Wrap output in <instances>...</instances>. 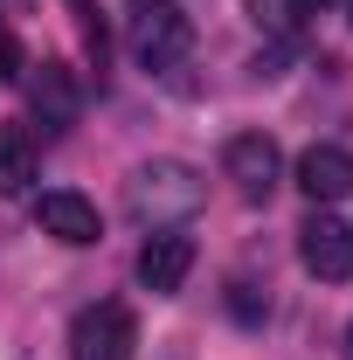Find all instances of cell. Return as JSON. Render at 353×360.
<instances>
[{
	"label": "cell",
	"mask_w": 353,
	"mask_h": 360,
	"mask_svg": "<svg viewBox=\"0 0 353 360\" xmlns=\"http://www.w3.org/2000/svg\"><path fill=\"white\" fill-rule=\"evenodd\" d=\"M284 7H291V14H298V21H312V14H333V7H340V0H284Z\"/></svg>",
	"instance_id": "obj_13"
},
{
	"label": "cell",
	"mask_w": 353,
	"mask_h": 360,
	"mask_svg": "<svg viewBox=\"0 0 353 360\" xmlns=\"http://www.w3.org/2000/svg\"><path fill=\"white\" fill-rule=\"evenodd\" d=\"M28 111L42 118L49 139H63L70 125H77V111H84V90H77V77L63 70V63H35V77H28Z\"/></svg>",
	"instance_id": "obj_6"
},
{
	"label": "cell",
	"mask_w": 353,
	"mask_h": 360,
	"mask_svg": "<svg viewBox=\"0 0 353 360\" xmlns=\"http://www.w3.org/2000/svg\"><path fill=\"white\" fill-rule=\"evenodd\" d=\"M222 174L236 180L243 201H270L277 180H284V153H277L270 132H236L229 146H222Z\"/></svg>",
	"instance_id": "obj_3"
},
{
	"label": "cell",
	"mask_w": 353,
	"mask_h": 360,
	"mask_svg": "<svg viewBox=\"0 0 353 360\" xmlns=\"http://www.w3.org/2000/svg\"><path fill=\"white\" fill-rule=\"evenodd\" d=\"M229 312L243 319V326H257V319H270V298H257L250 284H236V291H229Z\"/></svg>",
	"instance_id": "obj_12"
},
{
	"label": "cell",
	"mask_w": 353,
	"mask_h": 360,
	"mask_svg": "<svg viewBox=\"0 0 353 360\" xmlns=\"http://www.w3.org/2000/svg\"><path fill=\"white\" fill-rule=\"evenodd\" d=\"M139 326L125 305H84L70 326V360H132Z\"/></svg>",
	"instance_id": "obj_4"
},
{
	"label": "cell",
	"mask_w": 353,
	"mask_h": 360,
	"mask_svg": "<svg viewBox=\"0 0 353 360\" xmlns=\"http://www.w3.org/2000/svg\"><path fill=\"white\" fill-rule=\"evenodd\" d=\"M187 270H194V236H180V229L146 236V250H139V284H146L153 298H174L180 284H187Z\"/></svg>",
	"instance_id": "obj_7"
},
{
	"label": "cell",
	"mask_w": 353,
	"mask_h": 360,
	"mask_svg": "<svg viewBox=\"0 0 353 360\" xmlns=\"http://www.w3.org/2000/svg\"><path fill=\"white\" fill-rule=\"evenodd\" d=\"M28 180H35V132L0 125V194H21Z\"/></svg>",
	"instance_id": "obj_10"
},
{
	"label": "cell",
	"mask_w": 353,
	"mask_h": 360,
	"mask_svg": "<svg viewBox=\"0 0 353 360\" xmlns=\"http://www.w3.org/2000/svg\"><path fill=\"white\" fill-rule=\"evenodd\" d=\"M298 187H305L319 208L347 201L353 194V153L347 146H312V153H298Z\"/></svg>",
	"instance_id": "obj_9"
},
{
	"label": "cell",
	"mask_w": 353,
	"mask_h": 360,
	"mask_svg": "<svg viewBox=\"0 0 353 360\" xmlns=\"http://www.w3.org/2000/svg\"><path fill=\"white\" fill-rule=\"evenodd\" d=\"M201 201H208V180L194 174L187 160H146V167H132V180H125V208H132V222H146V229L187 222Z\"/></svg>",
	"instance_id": "obj_1"
},
{
	"label": "cell",
	"mask_w": 353,
	"mask_h": 360,
	"mask_svg": "<svg viewBox=\"0 0 353 360\" xmlns=\"http://www.w3.org/2000/svg\"><path fill=\"white\" fill-rule=\"evenodd\" d=\"M347 360H353V326H347Z\"/></svg>",
	"instance_id": "obj_14"
},
{
	"label": "cell",
	"mask_w": 353,
	"mask_h": 360,
	"mask_svg": "<svg viewBox=\"0 0 353 360\" xmlns=\"http://www.w3.org/2000/svg\"><path fill=\"white\" fill-rule=\"evenodd\" d=\"M77 7V28H84V42H90V56H97V70H104V14H97V0H70Z\"/></svg>",
	"instance_id": "obj_11"
},
{
	"label": "cell",
	"mask_w": 353,
	"mask_h": 360,
	"mask_svg": "<svg viewBox=\"0 0 353 360\" xmlns=\"http://www.w3.org/2000/svg\"><path fill=\"white\" fill-rule=\"evenodd\" d=\"M125 42L139 70H174L194 49V21L180 14V0H125Z\"/></svg>",
	"instance_id": "obj_2"
},
{
	"label": "cell",
	"mask_w": 353,
	"mask_h": 360,
	"mask_svg": "<svg viewBox=\"0 0 353 360\" xmlns=\"http://www.w3.org/2000/svg\"><path fill=\"white\" fill-rule=\"evenodd\" d=\"M298 264L319 277V284H347L353 277V222H340V215H312L305 229H298Z\"/></svg>",
	"instance_id": "obj_5"
},
{
	"label": "cell",
	"mask_w": 353,
	"mask_h": 360,
	"mask_svg": "<svg viewBox=\"0 0 353 360\" xmlns=\"http://www.w3.org/2000/svg\"><path fill=\"white\" fill-rule=\"evenodd\" d=\"M35 222H42V236L70 243V250H90V243L104 236L97 208H90L84 194H70V187H56V194H42V201H35Z\"/></svg>",
	"instance_id": "obj_8"
}]
</instances>
